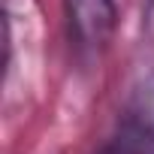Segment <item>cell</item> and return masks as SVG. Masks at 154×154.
<instances>
[{
  "label": "cell",
  "instance_id": "1",
  "mask_svg": "<svg viewBox=\"0 0 154 154\" xmlns=\"http://www.w3.org/2000/svg\"><path fill=\"white\" fill-rule=\"evenodd\" d=\"M66 18L75 45L88 54H100L118 27L115 0H66Z\"/></svg>",
  "mask_w": 154,
  "mask_h": 154
},
{
  "label": "cell",
  "instance_id": "2",
  "mask_svg": "<svg viewBox=\"0 0 154 154\" xmlns=\"http://www.w3.org/2000/svg\"><path fill=\"white\" fill-rule=\"evenodd\" d=\"M100 154H154V130L127 115Z\"/></svg>",
  "mask_w": 154,
  "mask_h": 154
},
{
  "label": "cell",
  "instance_id": "3",
  "mask_svg": "<svg viewBox=\"0 0 154 154\" xmlns=\"http://www.w3.org/2000/svg\"><path fill=\"white\" fill-rule=\"evenodd\" d=\"M127 115H133L136 121H142L145 127L154 130V75H148V79L142 82V88L136 91L133 106H130Z\"/></svg>",
  "mask_w": 154,
  "mask_h": 154
}]
</instances>
